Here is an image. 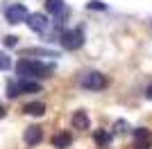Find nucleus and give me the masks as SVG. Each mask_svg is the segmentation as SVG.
I'll return each mask as SVG.
<instances>
[{
    "instance_id": "1",
    "label": "nucleus",
    "mask_w": 152,
    "mask_h": 149,
    "mask_svg": "<svg viewBox=\"0 0 152 149\" xmlns=\"http://www.w3.org/2000/svg\"><path fill=\"white\" fill-rule=\"evenodd\" d=\"M16 72L20 77H27V79H39V77H48L52 74V66L50 63H43V61H34V59H18L16 61Z\"/></svg>"
},
{
    "instance_id": "2",
    "label": "nucleus",
    "mask_w": 152,
    "mask_h": 149,
    "mask_svg": "<svg viewBox=\"0 0 152 149\" xmlns=\"http://www.w3.org/2000/svg\"><path fill=\"white\" fill-rule=\"evenodd\" d=\"M84 41H86V34H84V27H82V25H80V27H73V30H66L61 34V38H59L61 48H66V50L82 48Z\"/></svg>"
},
{
    "instance_id": "3",
    "label": "nucleus",
    "mask_w": 152,
    "mask_h": 149,
    "mask_svg": "<svg viewBox=\"0 0 152 149\" xmlns=\"http://www.w3.org/2000/svg\"><path fill=\"white\" fill-rule=\"evenodd\" d=\"M80 84H82V88H86V90H104L109 81H107V77H104L102 72L91 70V72H86V74L82 77V81H80Z\"/></svg>"
},
{
    "instance_id": "4",
    "label": "nucleus",
    "mask_w": 152,
    "mask_h": 149,
    "mask_svg": "<svg viewBox=\"0 0 152 149\" xmlns=\"http://www.w3.org/2000/svg\"><path fill=\"white\" fill-rule=\"evenodd\" d=\"M5 18L9 20L12 25H16V23H20V20L27 18V9L23 5H9V7H7V12H5Z\"/></svg>"
},
{
    "instance_id": "5",
    "label": "nucleus",
    "mask_w": 152,
    "mask_h": 149,
    "mask_svg": "<svg viewBox=\"0 0 152 149\" xmlns=\"http://www.w3.org/2000/svg\"><path fill=\"white\" fill-rule=\"evenodd\" d=\"M25 20H27V25H30V30L39 32V34H41L43 30H48V23H50L45 14H30Z\"/></svg>"
},
{
    "instance_id": "6",
    "label": "nucleus",
    "mask_w": 152,
    "mask_h": 149,
    "mask_svg": "<svg viewBox=\"0 0 152 149\" xmlns=\"http://www.w3.org/2000/svg\"><path fill=\"white\" fill-rule=\"evenodd\" d=\"M23 140H25V145H30V147L39 145L41 140H43V129H41V127H37V124L27 127L25 133H23Z\"/></svg>"
},
{
    "instance_id": "7",
    "label": "nucleus",
    "mask_w": 152,
    "mask_h": 149,
    "mask_svg": "<svg viewBox=\"0 0 152 149\" xmlns=\"http://www.w3.org/2000/svg\"><path fill=\"white\" fill-rule=\"evenodd\" d=\"M70 145H73V136H70L68 131L55 133V138H52V147L55 149H68Z\"/></svg>"
},
{
    "instance_id": "8",
    "label": "nucleus",
    "mask_w": 152,
    "mask_h": 149,
    "mask_svg": "<svg viewBox=\"0 0 152 149\" xmlns=\"http://www.w3.org/2000/svg\"><path fill=\"white\" fill-rule=\"evenodd\" d=\"M89 124H91V120H89V115H86V111H77L75 115H73V127L75 129H89Z\"/></svg>"
},
{
    "instance_id": "9",
    "label": "nucleus",
    "mask_w": 152,
    "mask_h": 149,
    "mask_svg": "<svg viewBox=\"0 0 152 149\" xmlns=\"http://www.w3.org/2000/svg\"><path fill=\"white\" fill-rule=\"evenodd\" d=\"M18 86H20V93H39L41 90V84H37L34 79H27V77H23L18 81Z\"/></svg>"
},
{
    "instance_id": "10",
    "label": "nucleus",
    "mask_w": 152,
    "mask_h": 149,
    "mask_svg": "<svg viewBox=\"0 0 152 149\" xmlns=\"http://www.w3.org/2000/svg\"><path fill=\"white\" fill-rule=\"evenodd\" d=\"M150 131L148 129H136L134 131V140H136V145H139V149H148V145H150Z\"/></svg>"
},
{
    "instance_id": "11",
    "label": "nucleus",
    "mask_w": 152,
    "mask_h": 149,
    "mask_svg": "<svg viewBox=\"0 0 152 149\" xmlns=\"http://www.w3.org/2000/svg\"><path fill=\"white\" fill-rule=\"evenodd\" d=\"M93 140H95V145H100V147H107V145L111 142V136H109L107 131L98 129V131L93 133Z\"/></svg>"
},
{
    "instance_id": "12",
    "label": "nucleus",
    "mask_w": 152,
    "mask_h": 149,
    "mask_svg": "<svg viewBox=\"0 0 152 149\" xmlns=\"http://www.w3.org/2000/svg\"><path fill=\"white\" fill-rule=\"evenodd\" d=\"M25 113H30V115H41V113H45V104L43 102H32V104L25 106Z\"/></svg>"
},
{
    "instance_id": "13",
    "label": "nucleus",
    "mask_w": 152,
    "mask_h": 149,
    "mask_svg": "<svg viewBox=\"0 0 152 149\" xmlns=\"http://www.w3.org/2000/svg\"><path fill=\"white\" fill-rule=\"evenodd\" d=\"M61 9H64V0H45V12L59 14Z\"/></svg>"
},
{
    "instance_id": "14",
    "label": "nucleus",
    "mask_w": 152,
    "mask_h": 149,
    "mask_svg": "<svg viewBox=\"0 0 152 149\" xmlns=\"http://www.w3.org/2000/svg\"><path fill=\"white\" fill-rule=\"evenodd\" d=\"M18 95H20L18 81H9V84H7V97H18Z\"/></svg>"
},
{
    "instance_id": "15",
    "label": "nucleus",
    "mask_w": 152,
    "mask_h": 149,
    "mask_svg": "<svg viewBox=\"0 0 152 149\" xmlns=\"http://www.w3.org/2000/svg\"><path fill=\"white\" fill-rule=\"evenodd\" d=\"M14 63L12 59H9V54H5V52H0V70H9Z\"/></svg>"
},
{
    "instance_id": "16",
    "label": "nucleus",
    "mask_w": 152,
    "mask_h": 149,
    "mask_svg": "<svg viewBox=\"0 0 152 149\" xmlns=\"http://www.w3.org/2000/svg\"><path fill=\"white\" fill-rule=\"evenodd\" d=\"M86 9H93V12H104V9H107V5H104V2H100V0H91L89 5H86Z\"/></svg>"
},
{
    "instance_id": "17",
    "label": "nucleus",
    "mask_w": 152,
    "mask_h": 149,
    "mask_svg": "<svg viewBox=\"0 0 152 149\" xmlns=\"http://www.w3.org/2000/svg\"><path fill=\"white\" fill-rule=\"evenodd\" d=\"M114 131H116V133H123V131H127V122H125V120H118V122L114 124Z\"/></svg>"
},
{
    "instance_id": "18",
    "label": "nucleus",
    "mask_w": 152,
    "mask_h": 149,
    "mask_svg": "<svg viewBox=\"0 0 152 149\" xmlns=\"http://www.w3.org/2000/svg\"><path fill=\"white\" fill-rule=\"evenodd\" d=\"M2 43L9 48V45H16V43H18V38H16V36H5V38H2Z\"/></svg>"
},
{
    "instance_id": "19",
    "label": "nucleus",
    "mask_w": 152,
    "mask_h": 149,
    "mask_svg": "<svg viewBox=\"0 0 152 149\" xmlns=\"http://www.w3.org/2000/svg\"><path fill=\"white\" fill-rule=\"evenodd\" d=\"M145 97H148V99H152V84L148 86V90H145Z\"/></svg>"
},
{
    "instance_id": "20",
    "label": "nucleus",
    "mask_w": 152,
    "mask_h": 149,
    "mask_svg": "<svg viewBox=\"0 0 152 149\" xmlns=\"http://www.w3.org/2000/svg\"><path fill=\"white\" fill-rule=\"evenodd\" d=\"M2 115H5V108H2V106H0V118H2Z\"/></svg>"
}]
</instances>
